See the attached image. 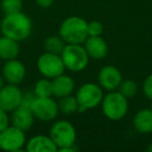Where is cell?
I'll list each match as a JSON object with an SVG mask.
<instances>
[{"label": "cell", "instance_id": "cell-1", "mask_svg": "<svg viewBox=\"0 0 152 152\" xmlns=\"http://www.w3.org/2000/svg\"><path fill=\"white\" fill-rule=\"evenodd\" d=\"M3 36L20 42L27 39L31 34L32 23L28 16L22 12L5 15L0 24Z\"/></svg>", "mask_w": 152, "mask_h": 152}, {"label": "cell", "instance_id": "cell-2", "mask_svg": "<svg viewBox=\"0 0 152 152\" xmlns=\"http://www.w3.org/2000/svg\"><path fill=\"white\" fill-rule=\"evenodd\" d=\"M66 44H83L88 39V23L80 17L72 16L63 21L58 30Z\"/></svg>", "mask_w": 152, "mask_h": 152}, {"label": "cell", "instance_id": "cell-3", "mask_svg": "<svg viewBox=\"0 0 152 152\" xmlns=\"http://www.w3.org/2000/svg\"><path fill=\"white\" fill-rule=\"evenodd\" d=\"M61 61L65 68L72 72H80L87 68L89 64V54L81 44H66L61 53Z\"/></svg>", "mask_w": 152, "mask_h": 152}, {"label": "cell", "instance_id": "cell-4", "mask_svg": "<svg viewBox=\"0 0 152 152\" xmlns=\"http://www.w3.org/2000/svg\"><path fill=\"white\" fill-rule=\"evenodd\" d=\"M102 112L104 116L112 121H119L125 117L128 110L127 98L120 92L110 91L101 101Z\"/></svg>", "mask_w": 152, "mask_h": 152}, {"label": "cell", "instance_id": "cell-5", "mask_svg": "<svg viewBox=\"0 0 152 152\" xmlns=\"http://www.w3.org/2000/svg\"><path fill=\"white\" fill-rule=\"evenodd\" d=\"M75 97L78 102V112L83 113L101 104L103 99V91L100 86L88 83L77 90Z\"/></svg>", "mask_w": 152, "mask_h": 152}, {"label": "cell", "instance_id": "cell-6", "mask_svg": "<svg viewBox=\"0 0 152 152\" xmlns=\"http://www.w3.org/2000/svg\"><path fill=\"white\" fill-rule=\"evenodd\" d=\"M49 137L57 147V151L63 148L75 145L76 130L70 122L65 120L56 121L51 126Z\"/></svg>", "mask_w": 152, "mask_h": 152}, {"label": "cell", "instance_id": "cell-7", "mask_svg": "<svg viewBox=\"0 0 152 152\" xmlns=\"http://www.w3.org/2000/svg\"><path fill=\"white\" fill-rule=\"evenodd\" d=\"M37 67L44 77L52 79L61 75L65 71V65L61 61V55L54 53L45 52L39 57L37 61Z\"/></svg>", "mask_w": 152, "mask_h": 152}, {"label": "cell", "instance_id": "cell-8", "mask_svg": "<svg viewBox=\"0 0 152 152\" xmlns=\"http://www.w3.org/2000/svg\"><path fill=\"white\" fill-rule=\"evenodd\" d=\"M26 144L25 131L9 126L0 132V149L9 152L21 151Z\"/></svg>", "mask_w": 152, "mask_h": 152}, {"label": "cell", "instance_id": "cell-9", "mask_svg": "<svg viewBox=\"0 0 152 152\" xmlns=\"http://www.w3.org/2000/svg\"><path fill=\"white\" fill-rule=\"evenodd\" d=\"M34 118L40 121L48 122L56 118L58 114V105L51 97H37L30 106Z\"/></svg>", "mask_w": 152, "mask_h": 152}, {"label": "cell", "instance_id": "cell-10", "mask_svg": "<svg viewBox=\"0 0 152 152\" xmlns=\"http://www.w3.org/2000/svg\"><path fill=\"white\" fill-rule=\"evenodd\" d=\"M23 93L17 85L7 83L0 90V108L12 113L21 105Z\"/></svg>", "mask_w": 152, "mask_h": 152}, {"label": "cell", "instance_id": "cell-11", "mask_svg": "<svg viewBox=\"0 0 152 152\" xmlns=\"http://www.w3.org/2000/svg\"><path fill=\"white\" fill-rule=\"evenodd\" d=\"M26 75L25 66L17 58L9 59L5 61L2 68V77L7 83L20 85Z\"/></svg>", "mask_w": 152, "mask_h": 152}, {"label": "cell", "instance_id": "cell-12", "mask_svg": "<svg viewBox=\"0 0 152 152\" xmlns=\"http://www.w3.org/2000/svg\"><path fill=\"white\" fill-rule=\"evenodd\" d=\"M99 86L107 91H115L122 83V74L114 66H105L98 74Z\"/></svg>", "mask_w": 152, "mask_h": 152}, {"label": "cell", "instance_id": "cell-13", "mask_svg": "<svg viewBox=\"0 0 152 152\" xmlns=\"http://www.w3.org/2000/svg\"><path fill=\"white\" fill-rule=\"evenodd\" d=\"M34 116L30 107L20 105L12 112L11 123L13 126L21 129L23 131L29 130L34 124Z\"/></svg>", "mask_w": 152, "mask_h": 152}, {"label": "cell", "instance_id": "cell-14", "mask_svg": "<svg viewBox=\"0 0 152 152\" xmlns=\"http://www.w3.org/2000/svg\"><path fill=\"white\" fill-rule=\"evenodd\" d=\"M86 51L90 57L94 59L104 58L107 54L108 47L105 40L101 37H88V39L83 43Z\"/></svg>", "mask_w": 152, "mask_h": 152}, {"label": "cell", "instance_id": "cell-15", "mask_svg": "<svg viewBox=\"0 0 152 152\" xmlns=\"http://www.w3.org/2000/svg\"><path fill=\"white\" fill-rule=\"evenodd\" d=\"M25 146L28 152H57V147L51 137L43 134L32 137Z\"/></svg>", "mask_w": 152, "mask_h": 152}, {"label": "cell", "instance_id": "cell-16", "mask_svg": "<svg viewBox=\"0 0 152 152\" xmlns=\"http://www.w3.org/2000/svg\"><path fill=\"white\" fill-rule=\"evenodd\" d=\"M74 80L68 75L61 74L52 78V91L55 97H65V96L71 95L74 91Z\"/></svg>", "mask_w": 152, "mask_h": 152}, {"label": "cell", "instance_id": "cell-17", "mask_svg": "<svg viewBox=\"0 0 152 152\" xmlns=\"http://www.w3.org/2000/svg\"><path fill=\"white\" fill-rule=\"evenodd\" d=\"M20 52V46L17 41L3 36L0 37V58L9 61L17 58Z\"/></svg>", "mask_w": 152, "mask_h": 152}, {"label": "cell", "instance_id": "cell-18", "mask_svg": "<svg viewBox=\"0 0 152 152\" xmlns=\"http://www.w3.org/2000/svg\"><path fill=\"white\" fill-rule=\"evenodd\" d=\"M133 126L139 132L149 133L152 131V112L150 108L141 110L133 118Z\"/></svg>", "mask_w": 152, "mask_h": 152}, {"label": "cell", "instance_id": "cell-19", "mask_svg": "<svg viewBox=\"0 0 152 152\" xmlns=\"http://www.w3.org/2000/svg\"><path fill=\"white\" fill-rule=\"evenodd\" d=\"M66 46V43L61 37L56 36H50L44 41V48L46 52L54 53V54L61 55L63 52L64 48Z\"/></svg>", "mask_w": 152, "mask_h": 152}, {"label": "cell", "instance_id": "cell-20", "mask_svg": "<svg viewBox=\"0 0 152 152\" xmlns=\"http://www.w3.org/2000/svg\"><path fill=\"white\" fill-rule=\"evenodd\" d=\"M57 105H58V110L66 115L78 112V102L76 100V97L71 95L61 97Z\"/></svg>", "mask_w": 152, "mask_h": 152}, {"label": "cell", "instance_id": "cell-21", "mask_svg": "<svg viewBox=\"0 0 152 152\" xmlns=\"http://www.w3.org/2000/svg\"><path fill=\"white\" fill-rule=\"evenodd\" d=\"M34 93L37 97L44 98V97H51L53 95L52 91V81L49 80V78L40 79L36 83L34 89Z\"/></svg>", "mask_w": 152, "mask_h": 152}, {"label": "cell", "instance_id": "cell-22", "mask_svg": "<svg viewBox=\"0 0 152 152\" xmlns=\"http://www.w3.org/2000/svg\"><path fill=\"white\" fill-rule=\"evenodd\" d=\"M23 2L22 0H1V10L4 15L19 13L22 11Z\"/></svg>", "mask_w": 152, "mask_h": 152}, {"label": "cell", "instance_id": "cell-23", "mask_svg": "<svg viewBox=\"0 0 152 152\" xmlns=\"http://www.w3.org/2000/svg\"><path fill=\"white\" fill-rule=\"evenodd\" d=\"M118 89H119V92L128 99V98H132L133 96L137 94V85L135 81L127 79V80H124L120 83Z\"/></svg>", "mask_w": 152, "mask_h": 152}, {"label": "cell", "instance_id": "cell-24", "mask_svg": "<svg viewBox=\"0 0 152 152\" xmlns=\"http://www.w3.org/2000/svg\"><path fill=\"white\" fill-rule=\"evenodd\" d=\"M103 32V25L99 21H92L88 23V34L89 37H99Z\"/></svg>", "mask_w": 152, "mask_h": 152}, {"label": "cell", "instance_id": "cell-25", "mask_svg": "<svg viewBox=\"0 0 152 152\" xmlns=\"http://www.w3.org/2000/svg\"><path fill=\"white\" fill-rule=\"evenodd\" d=\"M143 91L146 97L148 99L152 100V74H150V75H148L146 77L143 85Z\"/></svg>", "mask_w": 152, "mask_h": 152}, {"label": "cell", "instance_id": "cell-26", "mask_svg": "<svg viewBox=\"0 0 152 152\" xmlns=\"http://www.w3.org/2000/svg\"><path fill=\"white\" fill-rule=\"evenodd\" d=\"M10 123H11V117L9 116V113L0 108V132L9 127Z\"/></svg>", "mask_w": 152, "mask_h": 152}, {"label": "cell", "instance_id": "cell-27", "mask_svg": "<svg viewBox=\"0 0 152 152\" xmlns=\"http://www.w3.org/2000/svg\"><path fill=\"white\" fill-rule=\"evenodd\" d=\"M37 98V96L34 95V92H27V93H24L23 96H22V102L21 105L27 106V107H30L32 104V102L34 101V99Z\"/></svg>", "mask_w": 152, "mask_h": 152}, {"label": "cell", "instance_id": "cell-28", "mask_svg": "<svg viewBox=\"0 0 152 152\" xmlns=\"http://www.w3.org/2000/svg\"><path fill=\"white\" fill-rule=\"evenodd\" d=\"M34 1H36V3L40 7L46 9V7H49L53 4V1H54V0H34Z\"/></svg>", "mask_w": 152, "mask_h": 152}, {"label": "cell", "instance_id": "cell-29", "mask_svg": "<svg viewBox=\"0 0 152 152\" xmlns=\"http://www.w3.org/2000/svg\"><path fill=\"white\" fill-rule=\"evenodd\" d=\"M3 81H4V79H3L2 75H0V90H1V88L4 86V83H3Z\"/></svg>", "mask_w": 152, "mask_h": 152}, {"label": "cell", "instance_id": "cell-30", "mask_svg": "<svg viewBox=\"0 0 152 152\" xmlns=\"http://www.w3.org/2000/svg\"><path fill=\"white\" fill-rule=\"evenodd\" d=\"M148 150H149V151H152V144H151V145H150V147L148 148Z\"/></svg>", "mask_w": 152, "mask_h": 152}, {"label": "cell", "instance_id": "cell-31", "mask_svg": "<svg viewBox=\"0 0 152 152\" xmlns=\"http://www.w3.org/2000/svg\"><path fill=\"white\" fill-rule=\"evenodd\" d=\"M150 110L152 112V100H151V104H150Z\"/></svg>", "mask_w": 152, "mask_h": 152}]
</instances>
